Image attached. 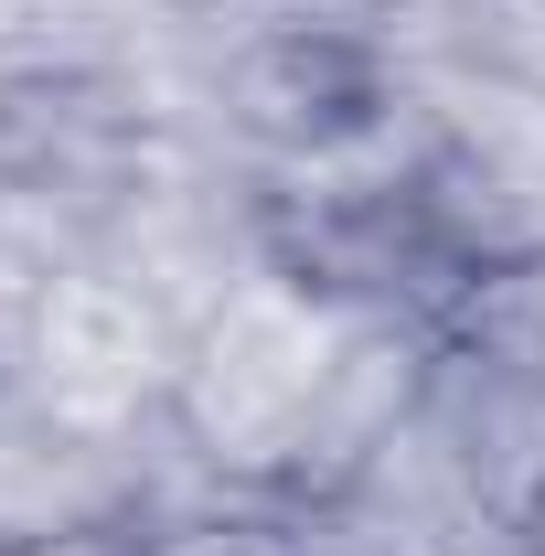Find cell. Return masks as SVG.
<instances>
[{
    "mask_svg": "<svg viewBox=\"0 0 545 556\" xmlns=\"http://www.w3.org/2000/svg\"><path fill=\"white\" fill-rule=\"evenodd\" d=\"M460 343H481V353H503V364H524L545 386V247L535 257H503V268L471 289V311L449 321Z\"/></svg>",
    "mask_w": 545,
    "mask_h": 556,
    "instance_id": "cell-3",
    "label": "cell"
},
{
    "mask_svg": "<svg viewBox=\"0 0 545 556\" xmlns=\"http://www.w3.org/2000/svg\"><path fill=\"white\" fill-rule=\"evenodd\" d=\"M33 556H139V535H75V546H33Z\"/></svg>",
    "mask_w": 545,
    "mask_h": 556,
    "instance_id": "cell-4",
    "label": "cell"
},
{
    "mask_svg": "<svg viewBox=\"0 0 545 556\" xmlns=\"http://www.w3.org/2000/svg\"><path fill=\"white\" fill-rule=\"evenodd\" d=\"M139 428L43 396L22 364H0V556L139 535Z\"/></svg>",
    "mask_w": 545,
    "mask_h": 556,
    "instance_id": "cell-1",
    "label": "cell"
},
{
    "mask_svg": "<svg viewBox=\"0 0 545 556\" xmlns=\"http://www.w3.org/2000/svg\"><path fill=\"white\" fill-rule=\"evenodd\" d=\"M524 556H545V503H535V525H524Z\"/></svg>",
    "mask_w": 545,
    "mask_h": 556,
    "instance_id": "cell-5",
    "label": "cell"
},
{
    "mask_svg": "<svg viewBox=\"0 0 545 556\" xmlns=\"http://www.w3.org/2000/svg\"><path fill=\"white\" fill-rule=\"evenodd\" d=\"M139 556H321L310 514H257V503H225V514H161L139 525Z\"/></svg>",
    "mask_w": 545,
    "mask_h": 556,
    "instance_id": "cell-2",
    "label": "cell"
}]
</instances>
